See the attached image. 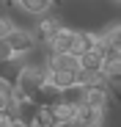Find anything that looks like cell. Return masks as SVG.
<instances>
[{
    "mask_svg": "<svg viewBox=\"0 0 121 127\" xmlns=\"http://www.w3.org/2000/svg\"><path fill=\"white\" fill-rule=\"evenodd\" d=\"M44 83V69L39 66H22L14 77V97H30L39 91V86Z\"/></svg>",
    "mask_w": 121,
    "mask_h": 127,
    "instance_id": "6da1fadb",
    "label": "cell"
},
{
    "mask_svg": "<svg viewBox=\"0 0 121 127\" xmlns=\"http://www.w3.org/2000/svg\"><path fill=\"white\" fill-rule=\"evenodd\" d=\"M6 41H8V47H11V53H14L17 58H19V55H25V53H30L33 44H36L33 33L25 31V28H11V33L6 36Z\"/></svg>",
    "mask_w": 121,
    "mask_h": 127,
    "instance_id": "7a4b0ae2",
    "label": "cell"
},
{
    "mask_svg": "<svg viewBox=\"0 0 121 127\" xmlns=\"http://www.w3.org/2000/svg\"><path fill=\"white\" fill-rule=\"evenodd\" d=\"M58 28H60V19H58V17H47V19H41V25L36 28V31H39V33H36V41H50V36H52Z\"/></svg>",
    "mask_w": 121,
    "mask_h": 127,
    "instance_id": "9c48e42d",
    "label": "cell"
},
{
    "mask_svg": "<svg viewBox=\"0 0 121 127\" xmlns=\"http://www.w3.org/2000/svg\"><path fill=\"white\" fill-rule=\"evenodd\" d=\"M77 61H80V69L99 72V69H102V64H105V50H102V44H94V47H88L85 53H80Z\"/></svg>",
    "mask_w": 121,
    "mask_h": 127,
    "instance_id": "5b68a950",
    "label": "cell"
},
{
    "mask_svg": "<svg viewBox=\"0 0 121 127\" xmlns=\"http://www.w3.org/2000/svg\"><path fill=\"white\" fill-rule=\"evenodd\" d=\"M58 97H60V89H55L47 77H44V83H41V86H39V91L33 94V99H36L39 105H52Z\"/></svg>",
    "mask_w": 121,
    "mask_h": 127,
    "instance_id": "ba28073f",
    "label": "cell"
},
{
    "mask_svg": "<svg viewBox=\"0 0 121 127\" xmlns=\"http://www.w3.org/2000/svg\"><path fill=\"white\" fill-rule=\"evenodd\" d=\"M102 119H105V111L91 108V105H85V102H77V105H74V122H72V124L94 127V124H102Z\"/></svg>",
    "mask_w": 121,
    "mask_h": 127,
    "instance_id": "3957f363",
    "label": "cell"
},
{
    "mask_svg": "<svg viewBox=\"0 0 121 127\" xmlns=\"http://www.w3.org/2000/svg\"><path fill=\"white\" fill-rule=\"evenodd\" d=\"M6 3H14V0H6Z\"/></svg>",
    "mask_w": 121,
    "mask_h": 127,
    "instance_id": "4fadbf2b",
    "label": "cell"
},
{
    "mask_svg": "<svg viewBox=\"0 0 121 127\" xmlns=\"http://www.w3.org/2000/svg\"><path fill=\"white\" fill-rule=\"evenodd\" d=\"M6 58H17V55L11 53L8 41H6V39H0V61H6Z\"/></svg>",
    "mask_w": 121,
    "mask_h": 127,
    "instance_id": "7c38bea8",
    "label": "cell"
},
{
    "mask_svg": "<svg viewBox=\"0 0 121 127\" xmlns=\"http://www.w3.org/2000/svg\"><path fill=\"white\" fill-rule=\"evenodd\" d=\"M113 3H118V0H113Z\"/></svg>",
    "mask_w": 121,
    "mask_h": 127,
    "instance_id": "5bb4252c",
    "label": "cell"
},
{
    "mask_svg": "<svg viewBox=\"0 0 121 127\" xmlns=\"http://www.w3.org/2000/svg\"><path fill=\"white\" fill-rule=\"evenodd\" d=\"M47 69H63V72H77L80 69V61L74 53H52L50 50V61H47Z\"/></svg>",
    "mask_w": 121,
    "mask_h": 127,
    "instance_id": "8992f818",
    "label": "cell"
},
{
    "mask_svg": "<svg viewBox=\"0 0 121 127\" xmlns=\"http://www.w3.org/2000/svg\"><path fill=\"white\" fill-rule=\"evenodd\" d=\"M11 28H14V22H11V19L0 17V39H6V36L11 33Z\"/></svg>",
    "mask_w": 121,
    "mask_h": 127,
    "instance_id": "8fae6325",
    "label": "cell"
},
{
    "mask_svg": "<svg viewBox=\"0 0 121 127\" xmlns=\"http://www.w3.org/2000/svg\"><path fill=\"white\" fill-rule=\"evenodd\" d=\"M19 3V8H25L28 14H44L50 8V0H14Z\"/></svg>",
    "mask_w": 121,
    "mask_h": 127,
    "instance_id": "30bf717a",
    "label": "cell"
},
{
    "mask_svg": "<svg viewBox=\"0 0 121 127\" xmlns=\"http://www.w3.org/2000/svg\"><path fill=\"white\" fill-rule=\"evenodd\" d=\"M74 105H77V102H69V99H63V97H58V99L50 105L52 127H58V124H72V122H74Z\"/></svg>",
    "mask_w": 121,
    "mask_h": 127,
    "instance_id": "277c9868",
    "label": "cell"
},
{
    "mask_svg": "<svg viewBox=\"0 0 121 127\" xmlns=\"http://www.w3.org/2000/svg\"><path fill=\"white\" fill-rule=\"evenodd\" d=\"M50 50L52 53H69V47H72V28H66V25H60L52 36H50Z\"/></svg>",
    "mask_w": 121,
    "mask_h": 127,
    "instance_id": "52a82bcc",
    "label": "cell"
}]
</instances>
